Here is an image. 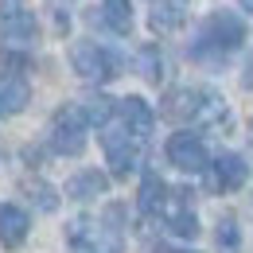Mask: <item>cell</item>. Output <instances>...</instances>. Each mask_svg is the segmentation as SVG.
I'll use <instances>...</instances> for the list:
<instances>
[{
	"label": "cell",
	"instance_id": "13",
	"mask_svg": "<svg viewBox=\"0 0 253 253\" xmlns=\"http://www.w3.org/2000/svg\"><path fill=\"white\" fill-rule=\"evenodd\" d=\"M32 101V86L24 74H0V117L24 113Z\"/></svg>",
	"mask_w": 253,
	"mask_h": 253
},
{
	"label": "cell",
	"instance_id": "6",
	"mask_svg": "<svg viewBox=\"0 0 253 253\" xmlns=\"http://www.w3.org/2000/svg\"><path fill=\"white\" fill-rule=\"evenodd\" d=\"M39 32L32 8L24 0H0V39L12 43V47H28Z\"/></svg>",
	"mask_w": 253,
	"mask_h": 253
},
{
	"label": "cell",
	"instance_id": "7",
	"mask_svg": "<svg viewBox=\"0 0 253 253\" xmlns=\"http://www.w3.org/2000/svg\"><path fill=\"white\" fill-rule=\"evenodd\" d=\"M164 152H168V164L179 171H207V144L195 132H171Z\"/></svg>",
	"mask_w": 253,
	"mask_h": 253
},
{
	"label": "cell",
	"instance_id": "18",
	"mask_svg": "<svg viewBox=\"0 0 253 253\" xmlns=\"http://www.w3.org/2000/svg\"><path fill=\"white\" fill-rule=\"evenodd\" d=\"M226 117H230V109H226V101L222 94L214 90H203V101H199V125H226Z\"/></svg>",
	"mask_w": 253,
	"mask_h": 253
},
{
	"label": "cell",
	"instance_id": "5",
	"mask_svg": "<svg viewBox=\"0 0 253 253\" xmlns=\"http://www.w3.org/2000/svg\"><path fill=\"white\" fill-rule=\"evenodd\" d=\"M86 117H82V109L78 105H63L59 113H55V121H51V148L59 152V156H78L82 148H86Z\"/></svg>",
	"mask_w": 253,
	"mask_h": 253
},
{
	"label": "cell",
	"instance_id": "21",
	"mask_svg": "<svg viewBox=\"0 0 253 253\" xmlns=\"http://www.w3.org/2000/svg\"><path fill=\"white\" fill-rule=\"evenodd\" d=\"M78 109H82L86 125H101V128L109 125V117H113V101H109V97H86Z\"/></svg>",
	"mask_w": 253,
	"mask_h": 253
},
{
	"label": "cell",
	"instance_id": "10",
	"mask_svg": "<svg viewBox=\"0 0 253 253\" xmlns=\"http://www.w3.org/2000/svg\"><path fill=\"white\" fill-rule=\"evenodd\" d=\"M117 117H121V125L144 144L148 136H152V128H156V113L148 109V101L144 97H136V94H128L117 101Z\"/></svg>",
	"mask_w": 253,
	"mask_h": 253
},
{
	"label": "cell",
	"instance_id": "16",
	"mask_svg": "<svg viewBox=\"0 0 253 253\" xmlns=\"http://www.w3.org/2000/svg\"><path fill=\"white\" fill-rule=\"evenodd\" d=\"M132 66H136V74H140L144 82H152V86H156V82H164V59H160V47H152V43L136 51Z\"/></svg>",
	"mask_w": 253,
	"mask_h": 253
},
{
	"label": "cell",
	"instance_id": "15",
	"mask_svg": "<svg viewBox=\"0 0 253 253\" xmlns=\"http://www.w3.org/2000/svg\"><path fill=\"white\" fill-rule=\"evenodd\" d=\"M164 199H168V187H164V179H160L156 171H148V175H144V183H140V195H136L140 211H144V214H160Z\"/></svg>",
	"mask_w": 253,
	"mask_h": 253
},
{
	"label": "cell",
	"instance_id": "20",
	"mask_svg": "<svg viewBox=\"0 0 253 253\" xmlns=\"http://www.w3.org/2000/svg\"><path fill=\"white\" fill-rule=\"evenodd\" d=\"M148 24H152V32H175L179 24H183V4H156L152 8V16H148Z\"/></svg>",
	"mask_w": 253,
	"mask_h": 253
},
{
	"label": "cell",
	"instance_id": "22",
	"mask_svg": "<svg viewBox=\"0 0 253 253\" xmlns=\"http://www.w3.org/2000/svg\"><path fill=\"white\" fill-rule=\"evenodd\" d=\"M214 242H218V253H242V234H238V222L222 218L218 230H214Z\"/></svg>",
	"mask_w": 253,
	"mask_h": 253
},
{
	"label": "cell",
	"instance_id": "1",
	"mask_svg": "<svg viewBox=\"0 0 253 253\" xmlns=\"http://www.w3.org/2000/svg\"><path fill=\"white\" fill-rule=\"evenodd\" d=\"M242 43H246L242 16H234V12H211L203 20V28H199V39H195L191 55L195 59H222V55L238 51Z\"/></svg>",
	"mask_w": 253,
	"mask_h": 253
},
{
	"label": "cell",
	"instance_id": "12",
	"mask_svg": "<svg viewBox=\"0 0 253 253\" xmlns=\"http://www.w3.org/2000/svg\"><path fill=\"white\" fill-rule=\"evenodd\" d=\"M199 101H203V90L179 86V90H168V94H164L160 113H164L168 121H195V117H199Z\"/></svg>",
	"mask_w": 253,
	"mask_h": 253
},
{
	"label": "cell",
	"instance_id": "17",
	"mask_svg": "<svg viewBox=\"0 0 253 253\" xmlns=\"http://www.w3.org/2000/svg\"><path fill=\"white\" fill-rule=\"evenodd\" d=\"M101 16H105V24L117 35L132 32V4L128 0H101Z\"/></svg>",
	"mask_w": 253,
	"mask_h": 253
},
{
	"label": "cell",
	"instance_id": "8",
	"mask_svg": "<svg viewBox=\"0 0 253 253\" xmlns=\"http://www.w3.org/2000/svg\"><path fill=\"white\" fill-rule=\"evenodd\" d=\"M246 179H250V164L242 156H234V152H222V156L211 164V171H207V187L214 191V195L246 187Z\"/></svg>",
	"mask_w": 253,
	"mask_h": 253
},
{
	"label": "cell",
	"instance_id": "24",
	"mask_svg": "<svg viewBox=\"0 0 253 253\" xmlns=\"http://www.w3.org/2000/svg\"><path fill=\"white\" fill-rule=\"evenodd\" d=\"M164 253H195V250H164Z\"/></svg>",
	"mask_w": 253,
	"mask_h": 253
},
{
	"label": "cell",
	"instance_id": "4",
	"mask_svg": "<svg viewBox=\"0 0 253 253\" xmlns=\"http://www.w3.org/2000/svg\"><path fill=\"white\" fill-rule=\"evenodd\" d=\"M70 66H74V74H78L82 82H90V86H105V82L121 70L117 55L105 51V47H97V43H90V39H82V43L70 47Z\"/></svg>",
	"mask_w": 253,
	"mask_h": 253
},
{
	"label": "cell",
	"instance_id": "2",
	"mask_svg": "<svg viewBox=\"0 0 253 253\" xmlns=\"http://www.w3.org/2000/svg\"><path fill=\"white\" fill-rule=\"evenodd\" d=\"M121 211H109V222H94V218H78L66 226V246L70 253H121L125 238L113 226Z\"/></svg>",
	"mask_w": 253,
	"mask_h": 253
},
{
	"label": "cell",
	"instance_id": "26",
	"mask_svg": "<svg viewBox=\"0 0 253 253\" xmlns=\"http://www.w3.org/2000/svg\"><path fill=\"white\" fill-rule=\"evenodd\" d=\"M168 4H183V0H168Z\"/></svg>",
	"mask_w": 253,
	"mask_h": 253
},
{
	"label": "cell",
	"instance_id": "3",
	"mask_svg": "<svg viewBox=\"0 0 253 253\" xmlns=\"http://www.w3.org/2000/svg\"><path fill=\"white\" fill-rule=\"evenodd\" d=\"M140 148H144V144H140L125 125H105L101 128V152H105V164H109V171H113L117 179H128V175L136 171Z\"/></svg>",
	"mask_w": 253,
	"mask_h": 253
},
{
	"label": "cell",
	"instance_id": "25",
	"mask_svg": "<svg viewBox=\"0 0 253 253\" xmlns=\"http://www.w3.org/2000/svg\"><path fill=\"white\" fill-rule=\"evenodd\" d=\"M250 144H253V121H250Z\"/></svg>",
	"mask_w": 253,
	"mask_h": 253
},
{
	"label": "cell",
	"instance_id": "9",
	"mask_svg": "<svg viewBox=\"0 0 253 253\" xmlns=\"http://www.w3.org/2000/svg\"><path fill=\"white\" fill-rule=\"evenodd\" d=\"M160 214H164V222H168L171 234H179V238H199V218H195V211H191V203H187V191H168Z\"/></svg>",
	"mask_w": 253,
	"mask_h": 253
},
{
	"label": "cell",
	"instance_id": "23",
	"mask_svg": "<svg viewBox=\"0 0 253 253\" xmlns=\"http://www.w3.org/2000/svg\"><path fill=\"white\" fill-rule=\"evenodd\" d=\"M238 4H242V8H246V12H253V0H238Z\"/></svg>",
	"mask_w": 253,
	"mask_h": 253
},
{
	"label": "cell",
	"instance_id": "14",
	"mask_svg": "<svg viewBox=\"0 0 253 253\" xmlns=\"http://www.w3.org/2000/svg\"><path fill=\"white\" fill-rule=\"evenodd\" d=\"M109 187V179H105V171H97V168H82V171H74L70 179H66V195L74 199V203H90L97 195H105Z\"/></svg>",
	"mask_w": 253,
	"mask_h": 253
},
{
	"label": "cell",
	"instance_id": "11",
	"mask_svg": "<svg viewBox=\"0 0 253 253\" xmlns=\"http://www.w3.org/2000/svg\"><path fill=\"white\" fill-rule=\"evenodd\" d=\"M28 230H32V218H28L24 207H16V203L0 207V246L4 250H20L24 238H28Z\"/></svg>",
	"mask_w": 253,
	"mask_h": 253
},
{
	"label": "cell",
	"instance_id": "19",
	"mask_svg": "<svg viewBox=\"0 0 253 253\" xmlns=\"http://www.w3.org/2000/svg\"><path fill=\"white\" fill-rule=\"evenodd\" d=\"M20 191L32 199L39 211H55V207H59V195H55V187H51V183H43V179H35V175H24Z\"/></svg>",
	"mask_w": 253,
	"mask_h": 253
}]
</instances>
